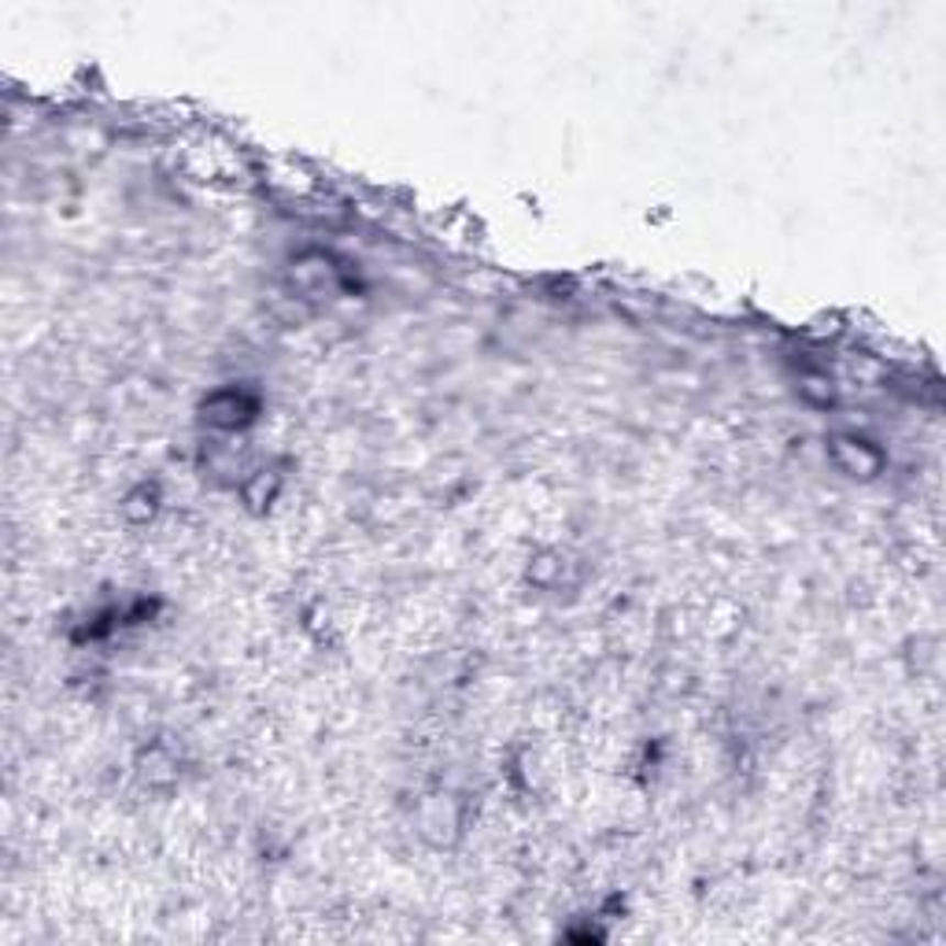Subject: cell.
I'll return each mask as SVG.
<instances>
[{"label":"cell","mask_w":946,"mask_h":946,"mask_svg":"<svg viewBox=\"0 0 946 946\" xmlns=\"http://www.w3.org/2000/svg\"><path fill=\"white\" fill-rule=\"evenodd\" d=\"M828 455L832 462L847 473V477H877V473L883 470V451L877 444H869V440L861 437H832L828 440Z\"/></svg>","instance_id":"1"},{"label":"cell","mask_w":946,"mask_h":946,"mask_svg":"<svg viewBox=\"0 0 946 946\" xmlns=\"http://www.w3.org/2000/svg\"><path fill=\"white\" fill-rule=\"evenodd\" d=\"M249 415H252V407L244 404V396H237V393H219L204 404V418L215 421V426H241Z\"/></svg>","instance_id":"2"}]
</instances>
